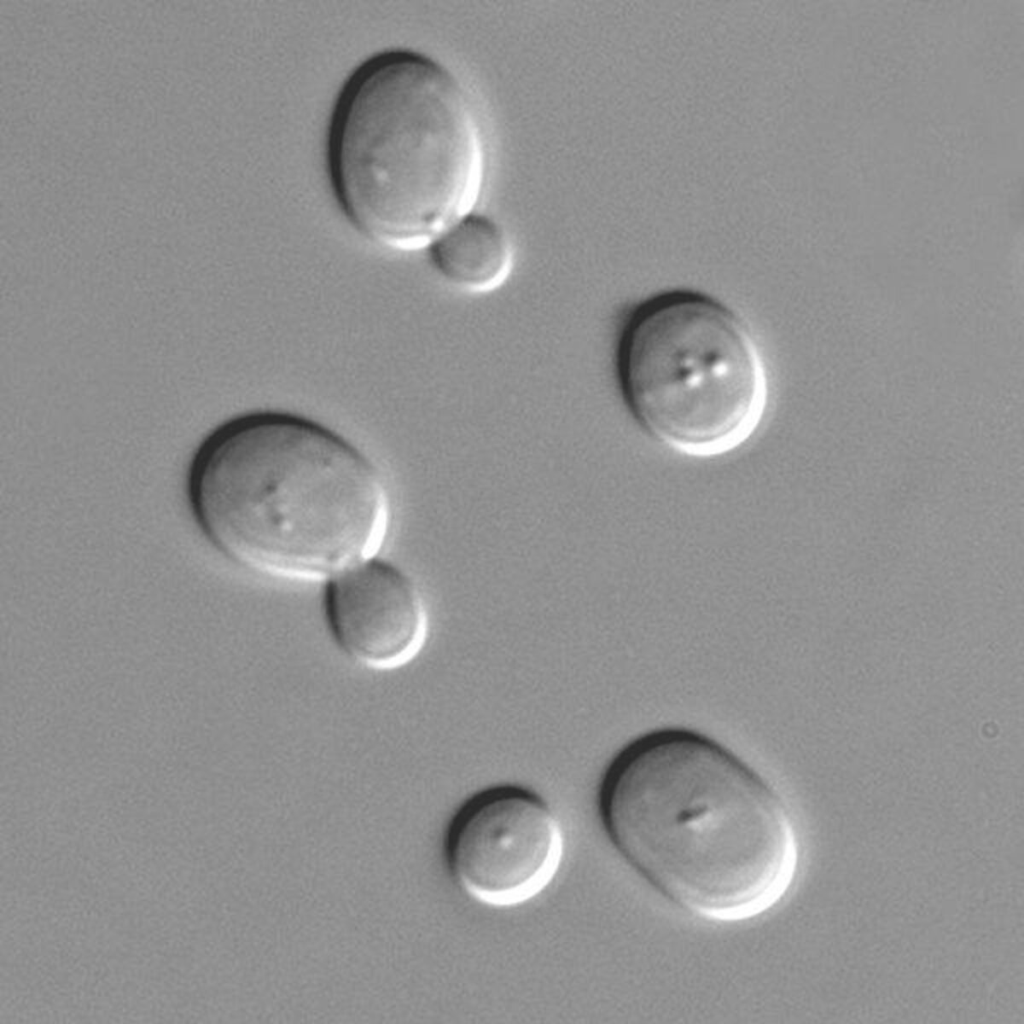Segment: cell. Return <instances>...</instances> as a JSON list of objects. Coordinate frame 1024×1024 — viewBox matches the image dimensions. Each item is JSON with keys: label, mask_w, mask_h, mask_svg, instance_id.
Segmentation results:
<instances>
[{"label": "cell", "mask_w": 1024, "mask_h": 1024, "mask_svg": "<svg viewBox=\"0 0 1024 1024\" xmlns=\"http://www.w3.org/2000/svg\"><path fill=\"white\" fill-rule=\"evenodd\" d=\"M192 517L223 557L269 578L331 580L371 559L390 527L378 468L350 442L282 412L233 418L196 449Z\"/></svg>", "instance_id": "2"}, {"label": "cell", "mask_w": 1024, "mask_h": 1024, "mask_svg": "<svg viewBox=\"0 0 1024 1024\" xmlns=\"http://www.w3.org/2000/svg\"><path fill=\"white\" fill-rule=\"evenodd\" d=\"M615 372L640 430L689 457L741 447L768 407V372L749 327L721 301L691 289L659 292L625 312Z\"/></svg>", "instance_id": "4"}, {"label": "cell", "mask_w": 1024, "mask_h": 1024, "mask_svg": "<svg viewBox=\"0 0 1024 1024\" xmlns=\"http://www.w3.org/2000/svg\"><path fill=\"white\" fill-rule=\"evenodd\" d=\"M598 805L621 857L695 916L757 917L793 882L798 846L784 802L757 771L702 733L662 728L629 742L603 775Z\"/></svg>", "instance_id": "1"}, {"label": "cell", "mask_w": 1024, "mask_h": 1024, "mask_svg": "<svg viewBox=\"0 0 1024 1024\" xmlns=\"http://www.w3.org/2000/svg\"><path fill=\"white\" fill-rule=\"evenodd\" d=\"M428 251L438 274L469 293L497 290L513 269L514 249L509 234L496 220L475 211L446 229Z\"/></svg>", "instance_id": "7"}, {"label": "cell", "mask_w": 1024, "mask_h": 1024, "mask_svg": "<svg viewBox=\"0 0 1024 1024\" xmlns=\"http://www.w3.org/2000/svg\"><path fill=\"white\" fill-rule=\"evenodd\" d=\"M323 607L334 645L368 668L405 665L428 636L427 609L418 586L399 568L375 558L329 580Z\"/></svg>", "instance_id": "6"}, {"label": "cell", "mask_w": 1024, "mask_h": 1024, "mask_svg": "<svg viewBox=\"0 0 1024 1024\" xmlns=\"http://www.w3.org/2000/svg\"><path fill=\"white\" fill-rule=\"evenodd\" d=\"M327 161L338 205L361 236L389 251L428 250L479 200L482 122L446 65L414 50H387L342 87Z\"/></svg>", "instance_id": "3"}, {"label": "cell", "mask_w": 1024, "mask_h": 1024, "mask_svg": "<svg viewBox=\"0 0 1024 1024\" xmlns=\"http://www.w3.org/2000/svg\"><path fill=\"white\" fill-rule=\"evenodd\" d=\"M563 831L550 804L516 785L482 790L467 799L445 834L450 876L469 898L496 908L524 904L557 875Z\"/></svg>", "instance_id": "5"}]
</instances>
